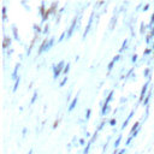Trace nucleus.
Segmentation results:
<instances>
[{"label":"nucleus","mask_w":154,"mask_h":154,"mask_svg":"<svg viewBox=\"0 0 154 154\" xmlns=\"http://www.w3.org/2000/svg\"><path fill=\"white\" fill-rule=\"evenodd\" d=\"M63 66H64V61H60L55 67H54V78H58V76H59V73L61 72V69H63Z\"/></svg>","instance_id":"f257e3e1"},{"label":"nucleus","mask_w":154,"mask_h":154,"mask_svg":"<svg viewBox=\"0 0 154 154\" xmlns=\"http://www.w3.org/2000/svg\"><path fill=\"white\" fill-rule=\"evenodd\" d=\"M148 84H149V81L143 85L142 90H141V95H140V101H144V96H146V91H147V88H148Z\"/></svg>","instance_id":"f03ea898"},{"label":"nucleus","mask_w":154,"mask_h":154,"mask_svg":"<svg viewBox=\"0 0 154 154\" xmlns=\"http://www.w3.org/2000/svg\"><path fill=\"white\" fill-rule=\"evenodd\" d=\"M93 17H94V13H91V16H90V18H89V20H88V25H87V28H85V31H84V34H83V37H85L87 34H88L89 30H90V26H91V23H93Z\"/></svg>","instance_id":"7ed1b4c3"},{"label":"nucleus","mask_w":154,"mask_h":154,"mask_svg":"<svg viewBox=\"0 0 154 154\" xmlns=\"http://www.w3.org/2000/svg\"><path fill=\"white\" fill-rule=\"evenodd\" d=\"M76 23H77V18H75V19H73V22L71 23V26H70V29H69V31L66 32V35H67V37H70V36L72 35V32H73V30H75V28H76Z\"/></svg>","instance_id":"20e7f679"},{"label":"nucleus","mask_w":154,"mask_h":154,"mask_svg":"<svg viewBox=\"0 0 154 154\" xmlns=\"http://www.w3.org/2000/svg\"><path fill=\"white\" fill-rule=\"evenodd\" d=\"M77 101H78V96H76L73 100H72V102L70 103V106H69V111H72L75 107H76V105H77Z\"/></svg>","instance_id":"39448f33"},{"label":"nucleus","mask_w":154,"mask_h":154,"mask_svg":"<svg viewBox=\"0 0 154 154\" xmlns=\"http://www.w3.org/2000/svg\"><path fill=\"white\" fill-rule=\"evenodd\" d=\"M132 114H134V111H131L130 112V114L128 116V118H126V120H124V123H123V125H122V129H124L126 125H128V123H129V120L131 119V117H132Z\"/></svg>","instance_id":"423d86ee"},{"label":"nucleus","mask_w":154,"mask_h":154,"mask_svg":"<svg viewBox=\"0 0 154 154\" xmlns=\"http://www.w3.org/2000/svg\"><path fill=\"white\" fill-rule=\"evenodd\" d=\"M118 59H119V55H117V57H114V59H113V60H112V61H111V63L108 64V71H111V70H112V67H113V65H114V63H116V61H117Z\"/></svg>","instance_id":"0eeeda50"},{"label":"nucleus","mask_w":154,"mask_h":154,"mask_svg":"<svg viewBox=\"0 0 154 154\" xmlns=\"http://www.w3.org/2000/svg\"><path fill=\"white\" fill-rule=\"evenodd\" d=\"M18 67H19V64H17V65H16V67H14V70H13V72H12V78H13V79H17V78H18V76H17Z\"/></svg>","instance_id":"6e6552de"},{"label":"nucleus","mask_w":154,"mask_h":154,"mask_svg":"<svg viewBox=\"0 0 154 154\" xmlns=\"http://www.w3.org/2000/svg\"><path fill=\"white\" fill-rule=\"evenodd\" d=\"M112 96H113V91H111L109 94H108V96H107V99L105 100V102H103V105L105 106H108V102L112 100Z\"/></svg>","instance_id":"1a4fd4ad"},{"label":"nucleus","mask_w":154,"mask_h":154,"mask_svg":"<svg viewBox=\"0 0 154 154\" xmlns=\"http://www.w3.org/2000/svg\"><path fill=\"white\" fill-rule=\"evenodd\" d=\"M19 82H20V78H19V76H18V78H17V79H16V82H14L13 91H16V90H17V88H18V84H19Z\"/></svg>","instance_id":"9d476101"},{"label":"nucleus","mask_w":154,"mask_h":154,"mask_svg":"<svg viewBox=\"0 0 154 154\" xmlns=\"http://www.w3.org/2000/svg\"><path fill=\"white\" fill-rule=\"evenodd\" d=\"M150 95H152V91H149V94L146 96V99H144V101H143V105H148V101H149V99H150Z\"/></svg>","instance_id":"9b49d317"},{"label":"nucleus","mask_w":154,"mask_h":154,"mask_svg":"<svg viewBox=\"0 0 154 154\" xmlns=\"http://www.w3.org/2000/svg\"><path fill=\"white\" fill-rule=\"evenodd\" d=\"M120 140H122V136H119V137L116 140V142H114V148H118V146H119V143H120Z\"/></svg>","instance_id":"f8f14e48"},{"label":"nucleus","mask_w":154,"mask_h":154,"mask_svg":"<svg viewBox=\"0 0 154 154\" xmlns=\"http://www.w3.org/2000/svg\"><path fill=\"white\" fill-rule=\"evenodd\" d=\"M126 45H128V40H125V41L123 42V46H122V48H120V52L125 49V47H126Z\"/></svg>","instance_id":"ddd939ff"},{"label":"nucleus","mask_w":154,"mask_h":154,"mask_svg":"<svg viewBox=\"0 0 154 154\" xmlns=\"http://www.w3.org/2000/svg\"><path fill=\"white\" fill-rule=\"evenodd\" d=\"M69 69H70V64L67 63V65H66L65 69H64V73H67V72H69Z\"/></svg>","instance_id":"4468645a"},{"label":"nucleus","mask_w":154,"mask_h":154,"mask_svg":"<svg viewBox=\"0 0 154 154\" xmlns=\"http://www.w3.org/2000/svg\"><path fill=\"white\" fill-rule=\"evenodd\" d=\"M66 81H67V77H65V78H64V79H63V81L60 82V87H63V85H64V84L66 83Z\"/></svg>","instance_id":"2eb2a0df"},{"label":"nucleus","mask_w":154,"mask_h":154,"mask_svg":"<svg viewBox=\"0 0 154 154\" xmlns=\"http://www.w3.org/2000/svg\"><path fill=\"white\" fill-rule=\"evenodd\" d=\"M90 112H91L90 109H87V116H85V118H87V119H88V118L90 117Z\"/></svg>","instance_id":"dca6fc26"},{"label":"nucleus","mask_w":154,"mask_h":154,"mask_svg":"<svg viewBox=\"0 0 154 154\" xmlns=\"http://www.w3.org/2000/svg\"><path fill=\"white\" fill-rule=\"evenodd\" d=\"M36 96H37V94L35 93V94H34V97H32V100H31V103H34V102H35V100H36Z\"/></svg>","instance_id":"f3484780"},{"label":"nucleus","mask_w":154,"mask_h":154,"mask_svg":"<svg viewBox=\"0 0 154 154\" xmlns=\"http://www.w3.org/2000/svg\"><path fill=\"white\" fill-rule=\"evenodd\" d=\"M65 35H66V32H64L61 36H60V38H59V41H63L64 40V37H65Z\"/></svg>","instance_id":"a211bd4d"},{"label":"nucleus","mask_w":154,"mask_h":154,"mask_svg":"<svg viewBox=\"0 0 154 154\" xmlns=\"http://www.w3.org/2000/svg\"><path fill=\"white\" fill-rule=\"evenodd\" d=\"M109 124H111V125H114V124H116V119H112V120L109 122Z\"/></svg>","instance_id":"6ab92c4d"},{"label":"nucleus","mask_w":154,"mask_h":154,"mask_svg":"<svg viewBox=\"0 0 154 154\" xmlns=\"http://www.w3.org/2000/svg\"><path fill=\"white\" fill-rule=\"evenodd\" d=\"M136 59H137V55H134V57H132V61L135 63V61H136Z\"/></svg>","instance_id":"aec40b11"},{"label":"nucleus","mask_w":154,"mask_h":154,"mask_svg":"<svg viewBox=\"0 0 154 154\" xmlns=\"http://www.w3.org/2000/svg\"><path fill=\"white\" fill-rule=\"evenodd\" d=\"M124 153H125V149H122V150H120L118 154H124Z\"/></svg>","instance_id":"412c9836"},{"label":"nucleus","mask_w":154,"mask_h":154,"mask_svg":"<svg viewBox=\"0 0 154 154\" xmlns=\"http://www.w3.org/2000/svg\"><path fill=\"white\" fill-rule=\"evenodd\" d=\"M28 154H32V149H30V150H29V153H28Z\"/></svg>","instance_id":"4be33fe9"}]
</instances>
